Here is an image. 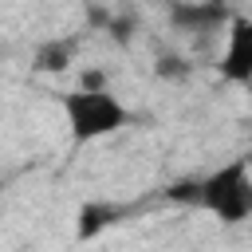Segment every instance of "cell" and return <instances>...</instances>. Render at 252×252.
Returning <instances> with one entry per match:
<instances>
[{
	"label": "cell",
	"mask_w": 252,
	"mask_h": 252,
	"mask_svg": "<svg viewBox=\"0 0 252 252\" xmlns=\"http://www.w3.org/2000/svg\"><path fill=\"white\" fill-rule=\"evenodd\" d=\"M63 118H67V130L71 138L83 146V142H98V138H110L118 134L122 126H130V110L106 91H91V87H79L71 94H63Z\"/></svg>",
	"instance_id": "obj_1"
},
{
	"label": "cell",
	"mask_w": 252,
	"mask_h": 252,
	"mask_svg": "<svg viewBox=\"0 0 252 252\" xmlns=\"http://www.w3.org/2000/svg\"><path fill=\"white\" fill-rule=\"evenodd\" d=\"M197 205L220 217L224 224H240L252 217V169L244 158L213 169L205 181H197Z\"/></svg>",
	"instance_id": "obj_2"
},
{
	"label": "cell",
	"mask_w": 252,
	"mask_h": 252,
	"mask_svg": "<svg viewBox=\"0 0 252 252\" xmlns=\"http://www.w3.org/2000/svg\"><path fill=\"white\" fill-rule=\"evenodd\" d=\"M220 79L252 83V20H244V16L228 20V39L220 51Z\"/></svg>",
	"instance_id": "obj_3"
},
{
	"label": "cell",
	"mask_w": 252,
	"mask_h": 252,
	"mask_svg": "<svg viewBox=\"0 0 252 252\" xmlns=\"http://www.w3.org/2000/svg\"><path fill=\"white\" fill-rule=\"evenodd\" d=\"M173 20H177L181 28L205 32V28H213V24L224 20V8H220V0H209V4H181V8H173Z\"/></svg>",
	"instance_id": "obj_4"
},
{
	"label": "cell",
	"mask_w": 252,
	"mask_h": 252,
	"mask_svg": "<svg viewBox=\"0 0 252 252\" xmlns=\"http://www.w3.org/2000/svg\"><path fill=\"white\" fill-rule=\"evenodd\" d=\"M71 47H75L71 39H67V43H63V39L43 43V47H39V55H35V67H39V71H63V67H67V59H71Z\"/></svg>",
	"instance_id": "obj_5"
},
{
	"label": "cell",
	"mask_w": 252,
	"mask_h": 252,
	"mask_svg": "<svg viewBox=\"0 0 252 252\" xmlns=\"http://www.w3.org/2000/svg\"><path fill=\"white\" fill-rule=\"evenodd\" d=\"M110 217H114V209H106V205H87V209H83V224H79V236H91V232L106 228V224H110Z\"/></svg>",
	"instance_id": "obj_6"
}]
</instances>
